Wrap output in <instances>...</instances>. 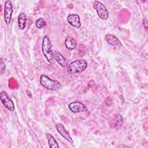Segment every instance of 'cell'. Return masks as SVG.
I'll return each instance as SVG.
<instances>
[{"instance_id":"8992f818","label":"cell","mask_w":148,"mask_h":148,"mask_svg":"<svg viewBox=\"0 0 148 148\" xmlns=\"http://www.w3.org/2000/svg\"><path fill=\"white\" fill-rule=\"evenodd\" d=\"M69 110L74 113L84 112L87 110V106L82 102L79 101H73L68 105Z\"/></svg>"},{"instance_id":"30bf717a","label":"cell","mask_w":148,"mask_h":148,"mask_svg":"<svg viewBox=\"0 0 148 148\" xmlns=\"http://www.w3.org/2000/svg\"><path fill=\"white\" fill-rule=\"evenodd\" d=\"M66 20L71 25L75 28H79L81 27L80 17L77 14L73 13L69 14L66 18Z\"/></svg>"},{"instance_id":"7a4b0ae2","label":"cell","mask_w":148,"mask_h":148,"mask_svg":"<svg viewBox=\"0 0 148 148\" xmlns=\"http://www.w3.org/2000/svg\"><path fill=\"white\" fill-rule=\"evenodd\" d=\"M39 81L44 88L49 90L57 91L61 88V85L59 82L53 80L44 74L40 75Z\"/></svg>"},{"instance_id":"5b68a950","label":"cell","mask_w":148,"mask_h":148,"mask_svg":"<svg viewBox=\"0 0 148 148\" xmlns=\"http://www.w3.org/2000/svg\"><path fill=\"white\" fill-rule=\"evenodd\" d=\"M0 98L2 104L5 106V107L6 109H8L11 112L14 110V103L5 91H1L0 94Z\"/></svg>"},{"instance_id":"2e32d148","label":"cell","mask_w":148,"mask_h":148,"mask_svg":"<svg viewBox=\"0 0 148 148\" xmlns=\"http://www.w3.org/2000/svg\"><path fill=\"white\" fill-rule=\"evenodd\" d=\"M47 24L46 21L43 18H39L35 21V25L38 29H42Z\"/></svg>"},{"instance_id":"e0dca14e","label":"cell","mask_w":148,"mask_h":148,"mask_svg":"<svg viewBox=\"0 0 148 148\" xmlns=\"http://www.w3.org/2000/svg\"><path fill=\"white\" fill-rule=\"evenodd\" d=\"M0 71H1V74L2 75L5 71V62L2 59V58H1V62H0Z\"/></svg>"},{"instance_id":"3957f363","label":"cell","mask_w":148,"mask_h":148,"mask_svg":"<svg viewBox=\"0 0 148 148\" xmlns=\"http://www.w3.org/2000/svg\"><path fill=\"white\" fill-rule=\"evenodd\" d=\"M87 67V62L83 59L75 60L68 65V72L70 74H75L80 73L84 71Z\"/></svg>"},{"instance_id":"6da1fadb","label":"cell","mask_w":148,"mask_h":148,"mask_svg":"<svg viewBox=\"0 0 148 148\" xmlns=\"http://www.w3.org/2000/svg\"><path fill=\"white\" fill-rule=\"evenodd\" d=\"M42 53L47 59L48 62L51 64H54V56L52 50L51 41L47 35H45L43 38L42 43Z\"/></svg>"},{"instance_id":"277c9868","label":"cell","mask_w":148,"mask_h":148,"mask_svg":"<svg viewBox=\"0 0 148 148\" xmlns=\"http://www.w3.org/2000/svg\"><path fill=\"white\" fill-rule=\"evenodd\" d=\"M92 6L101 19L105 20L108 18L109 12L107 8L103 3L98 1H94Z\"/></svg>"},{"instance_id":"4fadbf2b","label":"cell","mask_w":148,"mask_h":148,"mask_svg":"<svg viewBox=\"0 0 148 148\" xmlns=\"http://www.w3.org/2000/svg\"><path fill=\"white\" fill-rule=\"evenodd\" d=\"M65 46L69 50H73L77 46V42L72 37H67L65 40Z\"/></svg>"},{"instance_id":"8fae6325","label":"cell","mask_w":148,"mask_h":148,"mask_svg":"<svg viewBox=\"0 0 148 148\" xmlns=\"http://www.w3.org/2000/svg\"><path fill=\"white\" fill-rule=\"evenodd\" d=\"M105 38L106 42L113 46H115V47L116 46L119 47H120L122 46V44L120 42V40L117 38V37H116L114 35L107 34L105 36Z\"/></svg>"},{"instance_id":"ba28073f","label":"cell","mask_w":148,"mask_h":148,"mask_svg":"<svg viewBox=\"0 0 148 148\" xmlns=\"http://www.w3.org/2000/svg\"><path fill=\"white\" fill-rule=\"evenodd\" d=\"M123 122V119L121 114L116 113L113 114L109 121V125L113 128H119L121 127Z\"/></svg>"},{"instance_id":"7c38bea8","label":"cell","mask_w":148,"mask_h":148,"mask_svg":"<svg viewBox=\"0 0 148 148\" xmlns=\"http://www.w3.org/2000/svg\"><path fill=\"white\" fill-rule=\"evenodd\" d=\"M27 20V17L26 14L23 12L20 13L18 16L17 22H18V28L21 30H23L25 28Z\"/></svg>"},{"instance_id":"9c48e42d","label":"cell","mask_w":148,"mask_h":148,"mask_svg":"<svg viewBox=\"0 0 148 148\" xmlns=\"http://www.w3.org/2000/svg\"><path fill=\"white\" fill-rule=\"evenodd\" d=\"M56 128L58 131V132L68 142L71 143H73V141L71 136L69 132L65 129L64 126L61 123H57L56 124Z\"/></svg>"},{"instance_id":"5bb4252c","label":"cell","mask_w":148,"mask_h":148,"mask_svg":"<svg viewBox=\"0 0 148 148\" xmlns=\"http://www.w3.org/2000/svg\"><path fill=\"white\" fill-rule=\"evenodd\" d=\"M54 58L56 61L62 66H65L67 65V61L66 58L62 56L61 53L58 51H56L54 53Z\"/></svg>"},{"instance_id":"52a82bcc","label":"cell","mask_w":148,"mask_h":148,"mask_svg":"<svg viewBox=\"0 0 148 148\" xmlns=\"http://www.w3.org/2000/svg\"><path fill=\"white\" fill-rule=\"evenodd\" d=\"M13 12V8L12 2L9 0L6 1L4 5V19L7 25L10 23Z\"/></svg>"},{"instance_id":"9a60e30c","label":"cell","mask_w":148,"mask_h":148,"mask_svg":"<svg viewBox=\"0 0 148 148\" xmlns=\"http://www.w3.org/2000/svg\"><path fill=\"white\" fill-rule=\"evenodd\" d=\"M47 138L48 140V143L49 147L51 148H58L59 147V145L56 139L50 134H47Z\"/></svg>"}]
</instances>
